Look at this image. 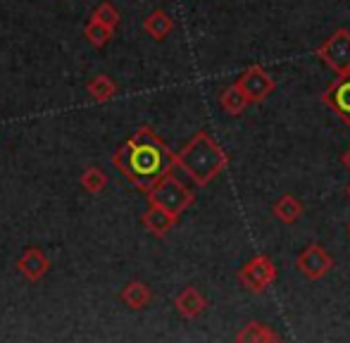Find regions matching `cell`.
<instances>
[{"label":"cell","instance_id":"obj_16","mask_svg":"<svg viewBox=\"0 0 350 343\" xmlns=\"http://www.w3.org/2000/svg\"><path fill=\"white\" fill-rule=\"evenodd\" d=\"M150 288L146 286V284L141 282H131L124 286V291H122V301L126 303V305L131 307V310H143V307L150 303Z\"/></svg>","mask_w":350,"mask_h":343},{"label":"cell","instance_id":"obj_14","mask_svg":"<svg viewBox=\"0 0 350 343\" xmlns=\"http://www.w3.org/2000/svg\"><path fill=\"white\" fill-rule=\"evenodd\" d=\"M274 217L281 219L284 224H293L298 222L300 217H303V203H300L295 195L291 193H284L281 198L274 203Z\"/></svg>","mask_w":350,"mask_h":343},{"label":"cell","instance_id":"obj_20","mask_svg":"<svg viewBox=\"0 0 350 343\" xmlns=\"http://www.w3.org/2000/svg\"><path fill=\"white\" fill-rule=\"evenodd\" d=\"M93 19L103 22L105 27L115 29L117 24H120V12H117V10L112 8L110 3H103V5H98V10H96V14H93Z\"/></svg>","mask_w":350,"mask_h":343},{"label":"cell","instance_id":"obj_5","mask_svg":"<svg viewBox=\"0 0 350 343\" xmlns=\"http://www.w3.org/2000/svg\"><path fill=\"white\" fill-rule=\"evenodd\" d=\"M239 282L245 291L260 296L277 282V264L267 256H255L239 269Z\"/></svg>","mask_w":350,"mask_h":343},{"label":"cell","instance_id":"obj_10","mask_svg":"<svg viewBox=\"0 0 350 343\" xmlns=\"http://www.w3.org/2000/svg\"><path fill=\"white\" fill-rule=\"evenodd\" d=\"M174 305H176V310H179L181 315L189 317V320H193V317H198L200 312L208 307V301H205V296L198 291V288L186 286L184 291L174 298Z\"/></svg>","mask_w":350,"mask_h":343},{"label":"cell","instance_id":"obj_21","mask_svg":"<svg viewBox=\"0 0 350 343\" xmlns=\"http://www.w3.org/2000/svg\"><path fill=\"white\" fill-rule=\"evenodd\" d=\"M341 163H343V167L350 169V146L346 150H343V155H341Z\"/></svg>","mask_w":350,"mask_h":343},{"label":"cell","instance_id":"obj_9","mask_svg":"<svg viewBox=\"0 0 350 343\" xmlns=\"http://www.w3.org/2000/svg\"><path fill=\"white\" fill-rule=\"evenodd\" d=\"M176 215L167 212V210L157 208V205H150L148 208V212L143 215V227L148 229L150 234H155V236H165V234L172 232V227L176 224Z\"/></svg>","mask_w":350,"mask_h":343},{"label":"cell","instance_id":"obj_17","mask_svg":"<svg viewBox=\"0 0 350 343\" xmlns=\"http://www.w3.org/2000/svg\"><path fill=\"white\" fill-rule=\"evenodd\" d=\"M112 31H115V29L105 27V24L98 22V19H93V22L88 24L86 29H83V33H86V38H88V41H91L96 48H103V46H105V43L112 38Z\"/></svg>","mask_w":350,"mask_h":343},{"label":"cell","instance_id":"obj_19","mask_svg":"<svg viewBox=\"0 0 350 343\" xmlns=\"http://www.w3.org/2000/svg\"><path fill=\"white\" fill-rule=\"evenodd\" d=\"M81 184H83V189H86V191H91V193H98V191H103V186L107 184V176L103 174L100 169L91 167V169L83 172Z\"/></svg>","mask_w":350,"mask_h":343},{"label":"cell","instance_id":"obj_15","mask_svg":"<svg viewBox=\"0 0 350 343\" xmlns=\"http://www.w3.org/2000/svg\"><path fill=\"white\" fill-rule=\"evenodd\" d=\"M143 29H146V31L150 33L152 38L162 41V38L172 33V29H174V22H172V17L165 12V10H155V12L146 17V22H143Z\"/></svg>","mask_w":350,"mask_h":343},{"label":"cell","instance_id":"obj_8","mask_svg":"<svg viewBox=\"0 0 350 343\" xmlns=\"http://www.w3.org/2000/svg\"><path fill=\"white\" fill-rule=\"evenodd\" d=\"M322 102L341 117L343 124L350 126V74H338L324 91Z\"/></svg>","mask_w":350,"mask_h":343},{"label":"cell","instance_id":"obj_11","mask_svg":"<svg viewBox=\"0 0 350 343\" xmlns=\"http://www.w3.org/2000/svg\"><path fill=\"white\" fill-rule=\"evenodd\" d=\"M48 267H51V264H48L46 256H43L38 248H29V251L19 258V269H22L24 277L31 279V282H38V279L48 272Z\"/></svg>","mask_w":350,"mask_h":343},{"label":"cell","instance_id":"obj_3","mask_svg":"<svg viewBox=\"0 0 350 343\" xmlns=\"http://www.w3.org/2000/svg\"><path fill=\"white\" fill-rule=\"evenodd\" d=\"M148 200L150 205H157V208L167 210V212L176 215L179 217L186 208H191L196 200V195L191 193L189 186H184L174 174H165L150 191H148Z\"/></svg>","mask_w":350,"mask_h":343},{"label":"cell","instance_id":"obj_4","mask_svg":"<svg viewBox=\"0 0 350 343\" xmlns=\"http://www.w3.org/2000/svg\"><path fill=\"white\" fill-rule=\"evenodd\" d=\"M314 55L336 74H350V31L336 29L322 46L314 51Z\"/></svg>","mask_w":350,"mask_h":343},{"label":"cell","instance_id":"obj_23","mask_svg":"<svg viewBox=\"0 0 350 343\" xmlns=\"http://www.w3.org/2000/svg\"><path fill=\"white\" fill-rule=\"evenodd\" d=\"M348 193H350V186H348Z\"/></svg>","mask_w":350,"mask_h":343},{"label":"cell","instance_id":"obj_22","mask_svg":"<svg viewBox=\"0 0 350 343\" xmlns=\"http://www.w3.org/2000/svg\"><path fill=\"white\" fill-rule=\"evenodd\" d=\"M348 232H350V224H348Z\"/></svg>","mask_w":350,"mask_h":343},{"label":"cell","instance_id":"obj_7","mask_svg":"<svg viewBox=\"0 0 350 343\" xmlns=\"http://www.w3.org/2000/svg\"><path fill=\"white\" fill-rule=\"evenodd\" d=\"M236 84L243 88V93L248 96L250 102H262L272 96V91L277 88V81L267 74L260 65H253L236 79Z\"/></svg>","mask_w":350,"mask_h":343},{"label":"cell","instance_id":"obj_1","mask_svg":"<svg viewBox=\"0 0 350 343\" xmlns=\"http://www.w3.org/2000/svg\"><path fill=\"white\" fill-rule=\"evenodd\" d=\"M115 165L124 172V176L143 191H150L165 174H170L176 165V155L167 148V143L150 129L141 126L124 143V148L115 155Z\"/></svg>","mask_w":350,"mask_h":343},{"label":"cell","instance_id":"obj_2","mask_svg":"<svg viewBox=\"0 0 350 343\" xmlns=\"http://www.w3.org/2000/svg\"><path fill=\"white\" fill-rule=\"evenodd\" d=\"M229 155L224 153L215 136L208 131H198L191 141L176 153V167H181L198 186H208L217 174L226 169Z\"/></svg>","mask_w":350,"mask_h":343},{"label":"cell","instance_id":"obj_12","mask_svg":"<svg viewBox=\"0 0 350 343\" xmlns=\"http://www.w3.org/2000/svg\"><path fill=\"white\" fill-rule=\"evenodd\" d=\"M248 96L243 93V88H241L239 84H231V86H226L224 91L219 93V105H221V110L226 112V115H231V117H236V115H241V112L248 107Z\"/></svg>","mask_w":350,"mask_h":343},{"label":"cell","instance_id":"obj_18","mask_svg":"<svg viewBox=\"0 0 350 343\" xmlns=\"http://www.w3.org/2000/svg\"><path fill=\"white\" fill-rule=\"evenodd\" d=\"M115 84H112L107 77H98V79H93L91 81V86H88V93L93 96V100H98V102H103V100H107V98H112L115 96Z\"/></svg>","mask_w":350,"mask_h":343},{"label":"cell","instance_id":"obj_6","mask_svg":"<svg viewBox=\"0 0 350 343\" xmlns=\"http://www.w3.org/2000/svg\"><path fill=\"white\" fill-rule=\"evenodd\" d=\"M295 267H298V272L303 274L305 279H310V282H319V279H324L329 272H332L334 258L329 256V251L324 246H319V243H310V246H305L303 251L298 253V258H295Z\"/></svg>","mask_w":350,"mask_h":343},{"label":"cell","instance_id":"obj_13","mask_svg":"<svg viewBox=\"0 0 350 343\" xmlns=\"http://www.w3.org/2000/svg\"><path fill=\"white\" fill-rule=\"evenodd\" d=\"M281 336L265 322H248L243 329L239 331L236 341L241 343H269V341H279Z\"/></svg>","mask_w":350,"mask_h":343}]
</instances>
